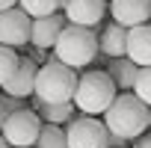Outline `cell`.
<instances>
[{"mask_svg":"<svg viewBox=\"0 0 151 148\" xmlns=\"http://www.w3.org/2000/svg\"><path fill=\"white\" fill-rule=\"evenodd\" d=\"M65 21L80 24V27H98L107 15V0H65Z\"/></svg>","mask_w":151,"mask_h":148,"instance_id":"ba28073f","label":"cell"},{"mask_svg":"<svg viewBox=\"0 0 151 148\" xmlns=\"http://www.w3.org/2000/svg\"><path fill=\"white\" fill-rule=\"evenodd\" d=\"M53 56L65 65H71L74 71H80L86 65L95 62V56L101 53L98 50V36H95V27H80V24H65L56 45L50 47Z\"/></svg>","mask_w":151,"mask_h":148,"instance_id":"7a4b0ae2","label":"cell"},{"mask_svg":"<svg viewBox=\"0 0 151 148\" xmlns=\"http://www.w3.org/2000/svg\"><path fill=\"white\" fill-rule=\"evenodd\" d=\"M18 62H21V56H18V50H15V47L0 45V86H3V83L12 77V74H15Z\"/></svg>","mask_w":151,"mask_h":148,"instance_id":"ac0fdd59","label":"cell"},{"mask_svg":"<svg viewBox=\"0 0 151 148\" xmlns=\"http://www.w3.org/2000/svg\"><path fill=\"white\" fill-rule=\"evenodd\" d=\"M110 148H113V145H110ZM119 148H127V145H119Z\"/></svg>","mask_w":151,"mask_h":148,"instance_id":"484cf974","label":"cell"},{"mask_svg":"<svg viewBox=\"0 0 151 148\" xmlns=\"http://www.w3.org/2000/svg\"><path fill=\"white\" fill-rule=\"evenodd\" d=\"M36 113L42 121L47 124H68L74 116H77V107H74V101H65V104H45L36 98Z\"/></svg>","mask_w":151,"mask_h":148,"instance_id":"9a60e30c","label":"cell"},{"mask_svg":"<svg viewBox=\"0 0 151 148\" xmlns=\"http://www.w3.org/2000/svg\"><path fill=\"white\" fill-rule=\"evenodd\" d=\"M33 148H68V139H65V130L59 124H47L42 121V130H39V139Z\"/></svg>","mask_w":151,"mask_h":148,"instance_id":"2e32d148","label":"cell"},{"mask_svg":"<svg viewBox=\"0 0 151 148\" xmlns=\"http://www.w3.org/2000/svg\"><path fill=\"white\" fill-rule=\"evenodd\" d=\"M68 148H110V130L95 116H74L65 130Z\"/></svg>","mask_w":151,"mask_h":148,"instance_id":"8992f818","label":"cell"},{"mask_svg":"<svg viewBox=\"0 0 151 148\" xmlns=\"http://www.w3.org/2000/svg\"><path fill=\"white\" fill-rule=\"evenodd\" d=\"M124 56H130L136 65H151V24L127 27V47Z\"/></svg>","mask_w":151,"mask_h":148,"instance_id":"7c38bea8","label":"cell"},{"mask_svg":"<svg viewBox=\"0 0 151 148\" xmlns=\"http://www.w3.org/2000/svg\"><path fill=\"white\" fill-rule=\"evenodd\" d=\"M148 127H151V107H148Z\"/></svg>","mask_w":151,"mask_h":148,"instance_id":"d4e9b609","label":"cell"},{"mask_svg":"<svg viewBox=\"0 0 151 148\" xmlns=\"http://www.w3.org/2000/svg\"><path fill=\"white\" fill-rule=\"evenodd\" d=\"M104 124L110 136L136 139L148 130V104H142L133 92H119L116 101L104 110Z\"/></svg>","mask_w":151,"mask_h":148,"instance_id":"6da1fadb","label":"cell"},{"mask_svg":"<svg viewBox=\"0 0 151 148\" xmlns=\"http://www.w3.org/2000/svg\"><path fill=\"white\" fill-rule=\"evenodd\" d=\"M116 83L107 71H83L77 74V89H74V107L83 116H104V110L116 101Z\"/></svg>","mask_w":151,"mask_h":148,"instance_id":"277c9868","label":"cell"},{"mask_svg":"<svg viewBox=\"0 0 151 148\" xmlns=\"http://www.w3.org/2000/svg\"><path fill=\"white\" fill-rule=\"evenodd\" d=\"M18 6L30 15V18H45L62 9V0H18Z\"/></svg>","mask_w":151,"mask_h":148,"instance_id":"e0dca14e","label":"cell"},{"mask_svg":"<svg viewBox=\"0 0 151 148\" xmlns=\"http://www.w3.org/2000/svg\"><path fill=\"white\" fill-rule=\"evenodd\" d=\"M0 148H12V145L6 142V136H3V133H0Z\"/></svg>","mask_w":151,"mask_h":148,"instance_id":"603a6c76","label":"cell"},{"mask_svg":"<svg viewBox=\"0 0 151 148\" xmlns=\"http://www.w3.org/2000/svg\"><path fill=\"white\" fill-rule=\"evenodd\" d=\"M74 89H77V71L71 65H65V62H59L50 53L47 62L39 65V71H36L33 95L45 104H65V101L74 98Z\"/></svg>","mask_w":151,"mask_h":148,"instance_id":"3957f363","label":"cell"},{"mask_svg":"<svg viewBox=\"0 0 151 148\" xmlns=\"http://www.w3.org/2000/svg\"><path fill=\"white\" fill-rule=\"evenodd\" d=\"M110 15L122 27H136L151 21V0H110Z\"/></svg>","mask_w":151,"mask_h":148,"instance_id":"30bf717a","label":"cell"},{"mask_svg":"<svg viewBox=\"0 0 151 148\" xmlns=\"http://www.w3.org/2000/svg\"><path fill=\"white\" fill-rule=\"evenodd\" d=\"M65 24H68V21H65V12H53V15H45V18H33V27H30V45L39 47V50L53 47Z\"/></svg>","mask_w":151,"mask_h":148,"instance_id":"9c48e42d","label":"cell"},{"mask_svg":"<svg viewBox=\"0 0 151 148\" xmlns=\"http://www.w3.org/2000/svg\"><path fill=\"white\" fill-rule=\"evenodd\" d=\"M39 130H42V119L36 110H15V113H6L3 119V133L6 142L12 148H33L36 139H39Z\"/></svg>","mask_w":151,"mask_h":148,"instance_id":"5b68a950","label":"cell"},{"mask_svg":"<svg viewBox=\"0 0 151 148\" xmlns=\"http://www.w3.org/2000/svg\"><path fill=\"white\" fill-rule=\"evenodd\" d=\"M30 27H33V18L21 6L3 9L0 12V45H9V47L30 45Z\"/></svg>","mask_w":151,"mask_h":148,"instance_id":"52a82bcc","label":"cell"},{"mask_svg":"<svg viewBox=\"0 0 151 148\" xmlns=\"http://www.w3.org/2000/svg\"><path fill=\"white\" fill-rule=\"evenodd\" d=\"M36 71H39V62L21 56L15 74H12V77H9L3 86H0V89H3L6 95H15V98H30L33 89H36Z\"/></svg>","mask_w":151,"mask_h":148,"instance_id":"8fae6325","label":"cell"},{"mask_svg":"<svg viewBox=\"0 0 151 148\" xmlns=\"http://www.w3.org/2000/svg\"><path fill=\"white\" fill-rule=\"evenodd\" d=\"M12 6H18V0H0V12H3V9H12Z\"/></svg>","mask_w":151,"mask_h":148,"instance_id":"7402d4cb","label":"cell"},{"mask_svg":"<svg viewBox=\"0 0 151 148\" xmlns=\"http://www.w3.org/2000/svg\"><path fill=\"white\" fill-rule=\"evenodd\" d=\"M107 74L113 77L116 89H122V92H130V89H133V80H136V74H139V65H136L130 56H110Z\"/></svg>","mask_w":151,"mask_h":148,"instance_id":"4fadbf2b","label":"cell"},{"mask_svg":"<svg viewBox=\"0 0 151 148\" xmlns=\"http://www.w3.org/2000/svg\"><path fill=\"white\" fill-rule=\"evenodd\" d=\"M124 47H127V27L122 24H107V30L98 36V50L104 56H124Z\"/></svg>","mask_w":151,"mask_h":148,"instance_id":"5bb4252c","label":"cell"},{"mask_svg":"<svg viewBox=\"0 0 151 148\" xmlns=\"http://www.w3.org/2000/svg\"><path fill=\"white\" fill-rule=\"evenodd\" d=\"M142 104L151 107V65H139V74H136V80H133V89H130Z\"/></svg>","mask_w":151,"mask_h":148,"instance_id":"d6986e66","label":"cell"},{"mask_svg":"<svg viewBox=\"0 0 151 148\" xmlns=\"http://www.w3.org/2000/svg\"><path fill=\"white\" fill-rule=\"evenodd\" d=\"M3 119H6V113H3V107H0V130H3Z\"/></svg>","mask_w":151,"mask_h":148,"instance_id":"cb8c5ba5","label":"cell"},{"mask_svg":"<svg viewBox=\"0 0 151 148\" xmlns=\"http://www.w3.org/2000/svg\"><path fill=\"white\" fill-rule=\"evenodd\" d=\"M0 107H3V113H15V110H21L24 107V98H15V95H0Z\"/></svg>","mask_w":151,"mask_h":148,"instance_id":"ffe728a7","label":"cell"},{"mask_svg":"<svg viewBox=\"0 0 151 148\" xmlns=\"http://www.w3.org/2000/svg\"><path fill=\"white\" fill-rule=\"evenodd\" d=\"M133 148H151V133H139L136 142H133Z\"/></svg>","mask_w":151,"mask_h":148,"instance_id":"44dd1931","label":"cell"}]
</instances>
